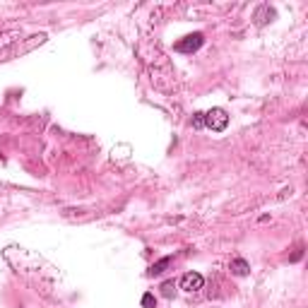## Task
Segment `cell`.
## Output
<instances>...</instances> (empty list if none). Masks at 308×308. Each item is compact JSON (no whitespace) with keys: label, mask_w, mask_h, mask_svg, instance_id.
Segmentation results:
<instances>
[{"label":"cell","mask_w":308,"mask_h":308,"mask_svg":"<svg viewBox=\"0 0 308 308\" xmlns=\"http://www.w3.org/2000/svg\"><path fill=\"white\" fill-rule=\"evenodd\" d=\"M205 125H207L210 130H215V133H222V130L229 125L227 111H224V108H212V111H207V113H205Z\"/></svg>","instance_id":"cell-1"},{"label":"cell","mask_w":308,"mask_h":308,"mask_svg":"<svg viewBox=\"0 0 308 308\" xmlns=\"http://www.w3.org/2000/svg\"><path fill=\"white\" fill-rule=\"evenodd\" d=\"M202 284H205V279H202V275H198V272H188V275H183V279H181V289H183V292H198V289H202Z\"/></svg>","instance_id":"cell-3"},{"label":"cell","mask_w":308,"mask_h":308,"mask_svg":"<svg viewBox=\"0 0 308 308\" xmlns=\"http://www.w3.org/2000/svg\"><path fill=\"white\" fill-rule=\"evenodd\" d=\"M171 265V258H161V260L156 262V265H152V270H150V277H156V275H161L166 267Z\"/></svg>","instance_id":"cell-6"},{"label":"cell","mask_w":308,"mask_h":308,"mask_svg":"<svg viewBox=\"0 0 308 308\" xmlns=\"http://www.w3.org/2000/svg\"><path fill=\"white\" fill-rule=\"evenodd\" d=\"M142 306H145V308H154V306H156V301H154L152 294H145V296H142Z\"/></svg>","instance_id":"cell-9"},{"label":"cell","mask_w":308,"mask_h":308,"mask_svg":"<svg viewBox=\"0 0 308 308\" xmlns=\"http://www.w3.org/2000/svg\"><path fill=\"white\" fill-rule=\"evenodd\" d=\"M202 34H190V36H185V39H181L178 44H176V51L178 53H193V51H198V48L202 46Z\"/></svg>","instance_id":"cell-2"},{"label":"cell","mask_w":308,"mask_h":308,"mask_svg":"<svg viewBox=\"0 0 308 308\" xmlns=\"http://www.w3.org/2000/svg\"><path fill=\"white\" fill-rule=\"evenodd\" d=\"M173 289H176V287H173V282H164V284H161V294H164L166 299L173 296Z\"/></svg>","instance_id":"cell-8"},{"label":"cell","mask_w":308,"mask_h":308,"mask_svg":"<svg viewBox=\"0 0 308 308\" xmlns=\"http://www.w3.org/2000/svg\"><path fill=\"white\" fill-rule=\"evenodd\" d=\"M193 128H198V130L205 128V113H195L193 116Z\"/></svg>","instance_id":"cell-7"},{"label":"cell","mask_w":308,"mask_h":308,"mask_svg":"<svg viewBox=\"0 0 308 308\" xmlns=\"http://www.w3.org/2000/svg\"><path fill=\"white\" fill-rule=\"evenodd\" d=\"M248 270H250V267H248L246 260H241V258H233V260H231V272H233V275H238V277H246Z\"/></svg>","instance_id":"cell-4"},{"label":"cell","mask_w":308,"mask_h":308,"mask_svg":"<svg viewBox=\"0 0 308 308\" xmlns=\"http://www.w3.org/2000/svg\"><path fill=\"white\" fill-rule=\"evenodd\" d=\"M272 17H275V10H270V7H260V10L255 12V22H258V24H267Z\"/></svg>","instance_id":"cell-5"}]
</instances>
